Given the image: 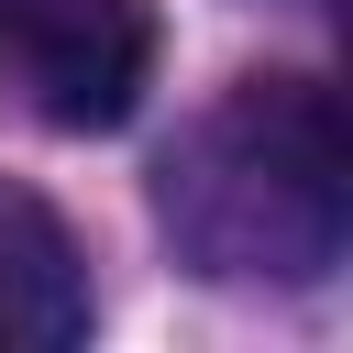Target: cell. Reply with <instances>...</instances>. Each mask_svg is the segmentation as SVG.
Listing matches in <instances>:
<instances>
[{
    "mask_svg": "<svg viewBox=\"0 0 353 353\" xmlns=\"http://www.w3.org/2000/svg\"><path fill=\"white\" fill-rule=\"evenodd\" d=\"M88 342V265H77V232L0 188V353H66Z\"/></svg>",
    "mask_w": 353,
    "mask_h": 353,
    "instance_id": "3",
    "label": "cell"
},
{
    "mask_svg": "<svg viewBox=\"0 0 353 353\" xmlns=\"http://www.w3.org/2000/svg\"><path fill=\"white\" fill-rule=\"evenodd\" d=\"M0 44L55 132H121L154 88V0H0Z\"/></svg>",
    "mask_w": 353,
    "mask_h": 353,
    "instance_id": "2",
    "label": "cell"
},
{
    "mask_svg": "<svg viewBox=\"0 0 353 353\" xmlns=\"http://www.w3.org/2000/svg\"><path fill=\"white\" fill-rule=\"evenodd\" d=\"M165 221L210 276H320L353 232V143L331 88L309 77H243L188 165H165Z\"/></svg>",
    "mask_w": 353,
    "mask_h": 353,
    "instance_id": "1",
    "label": "cell"
}]
</instances>
